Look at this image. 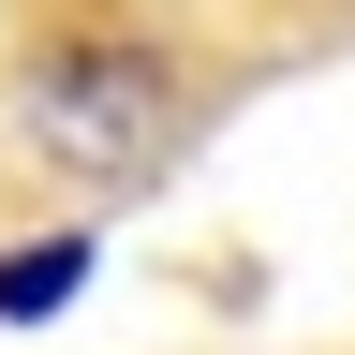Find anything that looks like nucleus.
I'll return each mask as SVG.
<instances>
[{
	"mask_svg": "<svg viewBox=\"0 0 355 355\" xmlns=\"http://www.w3.org/2000/svg\"><path fill=\"white\" fill-rule=\"evenodd\" d=\"M252 89L222 0H0V163L60 207H133Z\"/></svg>",
	"mask_w": 355,
	"mask_h": 355,
	"instance_id": "f257e3e1",
	"label": "nucleus"
}]
</instances>
